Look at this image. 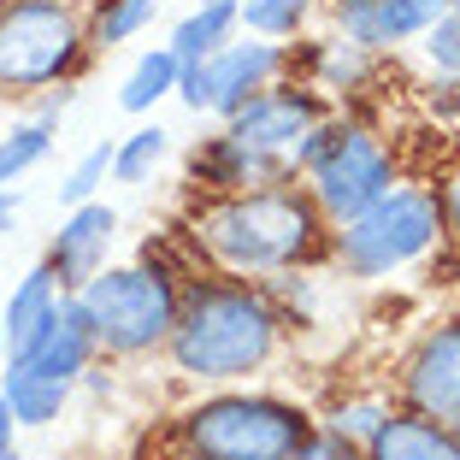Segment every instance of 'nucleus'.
<instances>
[{
  "instance_id": "6",
  "label": "nucleus",
  "mask_w": 460,
  "mask_h": 460,
  "mask_svg": "<svg viewBox=\"0 0 460 460\" xmlns=\"http://www.w3.org/2000/svg\"><path fill=\"white\" fill-rule=\"evenodd\" d=\"M296 165L313 177V207L337 225H349L360 207H372L384 190H395L390 154L378 148V136H366L360 124H313L307 142L296 148Z\"/></svg>"
},
{
  "instance_id": "24",
  "label": "nucleus",
  "mask_w": 460,
  "mask_h": 460,
  "mask_svg": "<svg viewBox=\"0 0 460 460\" xmlns=\"http://www.w3.org/2000/svg\"><path fill=\"white\" fill-rule=\"evenodd\" d=\"M425 59L437 71H460V0H448L437 13V24L425 30Z\"/></svg>"
},
{
  "instance_id": "9",
  "label": "nucleus",
  "mask_w": 460,
  "mask_h": 460,
  "mask_svg": "<svg viewBox=\"0 0 460 460\" xmlns=\"http://www.w3.org/2000/svg\"><path fill=\"white\" fill-rule=\"evenodd\" d=\"M278 66H284L278 41H225L218 54L183 66L177 95H183L190 112H225V119H230L243 101H254L260 89L278 77Z\"/></svg>"
},
{
  "instance_id": "1",
  "label": "nucleus",
  "mask_w": 460,
  "mask_h": 460,
  "mask_svg": "<svg viewBox=\"0 0 460 460\" xmlns=\"http://www.w3.org/2000/svg\"><path fill=\"white\" fill-rule=\"evenodd\" d=\"M172 360L190 378H248L278 349V313L266 296L243 284H201L190 301H177Z\"/></svg>"
},
{
  "instance_id": "20",
  "label": "nucleus",
  "mask_w": 460,
  "mask_h": 460,
  "mask_svg": "<svg viewBox=\"0 0 460 460\" xmlns=\"http://www.w3.org/2000/svg\"><path fill=\"white\" fill-rule=\"evenodd\" d=\"M48 148H54V124L48 119H30V124H18L13 136H0V190H6L13 177H24L30 165L48 160Z\"/></svg>"
},
{
  "instance_id": "12",
  "label": "nucleus",
  "mask_w": 460,
  "mask_h": 460,
  "mask_svg": "<svg viewBox=\"0 0 460 460\" xmlns=\"http://www.w3.org/2000/svg\"><path fill=\"white\" fill-rule=\"evenodd\" d=\"M112 230H119V213H112V207H101V201L71 207V218L59 225V236H54L48 271H54L59 284H77V289H83V284L101 271V260H107Z\"/></svg>"
},
{
  "instance_id": "29",
  "label": "nucleus",
  "mask_w": 460,
  "mask_h": 460,
  "mask_svg": "<svg viewBox=\"0 0 460 460\" xmlns=\"http://www.w3.org/2000/svg\"><path fill=\"white\" fill-rule=\"evenodd\" d=\"M13 431H18V425H13V407H6V395H0V460L13 455Z\"/></svg>"
},
{
  "instance_id": "4",
  "label": "nucleus",
  "mask_w": 460,
  "mask_h": 460,
  "mask_svg": "<svg viewBox=\"0 0 460 460\" xmlns=\"http://www.w3.org/2000/svg\"><path fill=\"white\" fill-rule=\"evenodd\" d=\"M307 437V413L278 395H213L183 420V443L195 460H289Z\"/></svg>"
},
{
  "instance_id": "5",
  "label": "nucleus",
  "mask_w": 460,
  "mask_h": 460,
  "mask_svg": "<svg viewBox=\"0 0 460 460\" xmlns=\"http://www.w3.org/2000/svg\"><path fill=\"white\" fill-rule=\"evenodd\" d=\"M77 307L95 331V349H112V354H142L154 342H165L177 325V289L154 266L95 271L77 289Z\"/></svg>"
},
{
  "instance_id": "2",
  "label": "nucleus",
  "mask_w": 460,
  "mask_h": 460,
  "mask_svg": "<svg viewBox=\"0 0 460 460\" xmlns=\"http://www.w3.org/2000/svg\"><path fill=\"white\" fill-rule=\"evenodd\" d=\"M195 236L230 271H284V266L313 254V243H319V207L296 190H254V195H236V201L213 207L195 225Z\"/></svg>"
},
{
  "instance_id": "16",
  "label": "nucleus",
  "mask_w": 460,
  "mask_h": 460,
  "mask_svg": "<svg viewBox=\"0 0 460 460\" xmlns=\"http://www.w3.org/2000/svg\"><path fill=\"white\" fill-rule=\"evenodd\" d=\"M0 395H6V407H13V425H54L59 407H66V395H71V384L41 378V372H30V366L6 360L0 366Z\"/></svg>"
},
{
  "instance_id": "8",
  "label": "nucleus",
  "mask_w": 460,
  "mask_h": 460,
  "mask_svg": "<svg viewBox=\"0 0 460 460\" xmlns=\"http://www.w3.org/2000/svg\"><path fill=\"white\" fill-rule=\"evenodd\" d=\"M83 54V24L59 0H13L0 6V89L24 95L59 83Z\"/></svg>"
},
{
  "instance_id": "7",
  "label": "nucleus",
  "mask_w": 460,
  "mask_h": 460,
  "mask_svg": "<svg viewBox=\"0 0 460 460\" xmlns=\"http://www.w3.org/2000/svg\"><path fill=\"white\" fill-rule=\"evenodd\" d=\"M437 236H443V207H437V195L384 190L372 207H360V213L342 225L337 248H342V266H349L354 278H384V271L420 260Z\"/></svg>"
},
{
  "instance_id": "30",
  "label": "nucleus",
  "mask_w": 460,
  "mask_h": 460,
  "mask_svg": "<svg viewBox=\"0 0 460 460\" xmlns=\"http://www.w3.org/2000/svg\"><path fill=\"white\" fill-rule=\"evenodd\" d=\"M13 218H18V195L0 190V230H13Z\"/></svg>"
},
{
  "instance_id": "28",
  "label": "nucleus",
  "mask_w": 460,
  "mask_h": 460,
  "mask_svg": "<svg viewBox=\"0 0 460 460\" xmlns=\"http://www.w3.org/2000/svg\"><path fill=\"white\" fill-rule=\"evenodd\" d=\"M437 207H443V225L460 236V172L448 177V190H443V201H437Z\"/></svg>"
},
{
  "instance_id": "18",
  "label": "nucleus",
  "mask_w": 460,
  "mask_h": 460,
  "mask_svg": "<svg viewBox=\"0 0 460 460\" xmlns=\"http://www.w3.org/2000/svg\"><path fill=\"white\" fill-rule=\"evenodd\" d=\"M177 77H183V66H177V54H172V48H148V54L136 59V71L124 77L119 107H124V112H148L154 101L177 95Z\"/></svg>"
},
{
  "instance_id": "27",
  "label": "nucleus",
  "mask_w": 460,
  "mask_h": 460,
  "mask_svg": "<svg viewBox=\"0 0 460 460\" xmlns=\"http://www.w3.org/2000/svg\"><path fill=\"white\" fill-rule=\"evenodd\" d=\"M289 460H366V455H360V443H349V437L325 431V437H307V443H301Z\"/></svg>"
},
{
  "instance_id": "21",
  "label": "nucleus",
  "mask_w": 460,
  "mask_h": 460,
  "mask_svg": "<svg viewBox=\"0 0 460 460\" xmlns=\"http://www.w3.org/2000/svg\"><path fill=\"white\" fill-rule=\"evenodd\" d=\"M307 13L313 0H236V24H248L254 36H296Z\"/></svg>"
},
{
  "instance_id": "23",
  "label": "nucleus",
  "mask_w": 460,
  "mask_h": 460,
  "mask_svg": "<svg viewBox=\"0 0 460 460\" xmlns=\"http://www.w3.org/2000/svg\"><path fill=\"white\" fill-rule=\"evenodd\" d=\"M154 6H160V0H107L101 18H95V41H101V48H112V41L136 36V30L154 18Z\"/></svg>"
},
{
  "instance_id": "31",
  "label": "nucleus",
  "mask_w": 460,
  "mask_h": 460,
  "mask_svg": "<svg viewBox=\"0 0 460 460\" xmlns=\"http://www.w3.org/2000/svg\"><path fill=\"white\" fill-rule=\"evenodd\" d=\"M0 366H6V337H0Z\"/></svg>"
},
{
  "instance_id": "10",
  "label": "nucleus",
  "mask_w": 460,
  "mask_h": 460,
  "mask_svg": "<svg viewBox=\"0 0 460 460\" xmlns=\"http://www.w3.org/2000/svg\"><path fill=\"white\" fill-rule=\"evenodd\" d=\"M402 390H407V402H413L420 420H437V425L460 420V319L437 325L413 349V360L402 372Z\"/></svg>"
},
{
  "instance_id": "32",
  "label": "nucleus",
  "mask_w": 460,
  "mask_h": 460,
  "mask_svg": "<svg viewBox=\"0 0 460 460\" xmlns=\"http://www.w3.org/2000/svg\"><path fill=\"white\" fill-rule=\"evenodd\" d=\"M6 460H13V455H6Z\"/></svg>"
},
{
  "instance_id": "3",
  "label": "nucleus",
  "mask_w": 460,
  "mask_h": 460,
  "mask_svg": "<svg viewBox=\"0 0 460 460\" xmlns=\"http://www.w3.org/2000/svg\"><path fill=\"white\" fill-rule=\"evenodd\" d=\"M319 124V101L301 89H260L254 101L230 112V130L213 154H207V177L213 183H271L296 165V148Z\"/></svg>"
},
{
  "instance_id": "22",
  "label": "nucleus",
  "mask_w": 460,
  "mask_h": 460,
  "mask_svg": "<svg viewBox=\"0 0 460 460\" xmlns=\"http://www.w3.org/2000/svg\"><path fill=\"white\" fill-rule=\"evenodd\" d=\"M112 177V142H95V148L83 154L77 165H71V177L59 183V201L66 207H83V201H95V190Z\"/></svg>"
},
{
  "instance_id": "25",
  "label": "nucleus",
  "mask_w": 460,
  "mask_h": 460,
  "mask_svg": "<svg viewBox=\"0 0 460 460\" xmlns=\"http://www.w3.org/2000/svg\"><path fill=\"white\" fill-rule=\"evenodd\" d=\"M319 77H325V89H349V83L366 77V48H354V41H325L319 48Z\"/></svg>"
},
{
  "instance_id": "11",
  "label": "nucleus",
  "mask_w": 460,
  "mask_h": 460,
  "mask_svg": "<svg viewBox=\"0 0 460 460\" xmlns=\"http://www.w3.org/2000/svg\"><path fill=\"white\" fill-rule=\"evenodd\" d=\"M448 0H342V41L354 48H395V41H413L437 24Z\"/></svg>"
},
{
  "instance_id": "14",
  "label": "nucleus",
  "mask_w": 460,
  "mask_h": 460,
  "mask_svg": "<svg viewBox=\"0 0 460 460\" xmlns=\"http://www.w3.org/2000/svg\"><path fill=\"white\" fill-rule=\"evenodd\" d=\"M59 307V278L48 266L24 271V284L13 289V301H6V313H0V337H6V360H24L30 342L48 331V319H54Z\"/></svg>"
},
{
  "instance_id": "26",
  "label": "nucleus",
  "mask_w": 460,
  "mask_h": 460,
  "mask_svg": "<svg viewBox=\"0 0 460 460\" xmlns=\"http://www.w3.org/2000/svg\"><path fill=\"white\" fill-rule=\"evenodd\" d=\"M384 420H390V407H384V402H349V407L331 413V431L349 437V443H372V431H378Z\"/></svg>"
},
{
  "instance_id": "19",
  "label": "nucleus",
  "mask_w": 460,
  "mask_h": 460,
  "mask_svg": "<svg viewBox=\"0 0 460 460\" xmlns=\"http://www.w3.org/2000/svg\"><path fill=\"white\" fill-rule=\"evenodd\" d=\"M165 154H172V136H165L160 124H142V130H130L124 142H112V177H119V183H142Z\"/></svg>"
},
{
  "instance_id": "17",
  "label": "nucleus",
  "mask_w": 460,
  "mask_h": 460,
  "mask_svg": "<svg viewBox=\"0 0 460 460\" xmlns=\"http://www.w3.org/2000/svg\"><path fill=\"white\" fill-rule=\"evenodd\" d=\"M230 30H236V0H201L183 24L172 30V48L177 54V66H195V59H207V54H218L230 41Z\"/></svg>"
},
{
  "instance_id": "13",
  "label": "nucleus",
  "mask_w": 460,
  "mask_h": 460,
  "mask_svg": "<svg viewBox=\"0 0 460 460\" xmlns=\"http://www.w3.org/2000/svg\"><path fill=\"white\" fill-rule=\"evenodd\" d=\"M89 354H95V331H89V319H83L77 296H71V301H59V307H54L48 331L30 342V354H24L18 366H30V372H41V378L71 384L83 366H89Z\"/></svg>"
},
{
  "instance_id": "15",
  "label": "nucleus",
  "mask_w": 460,
  "mask_h": 460,
  "mask_svg": "<svg viewBox=\"0 0 460 460\" xmlns=\"http://www.w3.org/2000/svg\"><path fill=\"white\" fill-rule=\"evenodd\" d=\"M366 460H460V431L420 420V413H407V420L390 413L366 443Z\"/></svg>"
}]
</instances>
